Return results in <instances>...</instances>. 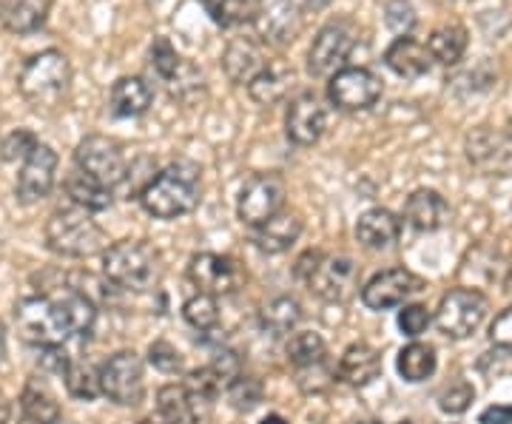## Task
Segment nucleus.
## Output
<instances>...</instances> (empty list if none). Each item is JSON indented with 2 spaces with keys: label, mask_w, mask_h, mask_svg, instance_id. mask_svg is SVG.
<instances>
[{
  "label": "nucleus",
  "mask_w": 512,
  "mask_h": 424,
  "mask_svg": "<svg viewBox=\"0 0 512 424\" xmlns=\"http://www.w3.org/2000/svg\"><path fill=\"white\" fill-rule=\"evenodd\" d=\"M202 200V171L191 160H177L143 188L140 203L157 220H177L191 214Z\"/></svg>",
  "instance_id": "nucleus-1"
},
{
  "label": "nucleus",
  "mask_w": 512,
  "mask_h": 424,
  "mask_svg": "<svg viewBox=\"0 0 512 424\" xmlns=\"http://www.w3.org/2000/svg\"><path fill=\"white\" fill-rule=\"evenodd\" d=\"M103 277L117 291L146 294L163 279V259L148 242H114L103 251Z\"/></svg>",
  "instance_id": "nucleus-2"
},
{
  "label": "nucleus",
  "mask_w": 512,
  "mask_h": 424,
  "mask_svg": "<svg viewBox=\"0 0 512 424\" xmlns=\"http://www.w3.org/2000/svg\"><path fill=\"white\" fill-rule=\"evenodd\" d=\"M72 86V63L60 49H46L29 57L18 74L20 97L32 109H55Z\"/></svg>",
  "instance_id": "nucleus-3"
},
{
  "label": "nucleus",
  "mask_w": 512,
  "mask_h": 424,
  "mask_svg": "<svg viewBox=\"0 0 512 424\" xmlns=\"http://www.w3.org/2000/svg\"><path fill=\"white\" fill-rule=\"evenodd\" d=\"M43 237H46L49 251H55L57 257L86 259L94 257V254H103L109 248L106 231L83 208H60V211H55L46 220Z\"/></svg>",
  "instance_id": "nucleus-4"
},
{
  "label": "nucleus",
  "mask_w": 512,
  "mask_h": 424,
  "mask_svg": "<svg viewBox=\"0 0 512 424\" xmlns=\"http://www.w3.org/2000/svg\"><path fill=\"white\" fill-rule=\"evenodd\" d=\"M15 325L20 339L35 348H55L69 339V328L63 322L60 305L52 296H23L15 305Z\"/></svg>",
  "instance_id": "nucleus-5"
},
{
  "label": "nucleus",
  "mask_w": 512,
  "mask_h": 424,
  "mask_svg": "<svg viewBox=\"0 0 512 424\" xmlns=\"http://www.w3.org/2000/svg\"><path fill=\"white\" fill-rule=\"evenodd\" d=\"M74 168H80L83 174H89L92 180L114 191L126 183L131 163H128L126 148L114 137L92 134V137L80 140V146L74 151Z\"/></svg>",
  "instance_id": "nucleus-6"
},
{
  "label": "nucleus",
  "mask_w": 512,
  "mask_h": 424,
  "mask_svg": "<svg viewBox=\"0 0 512 424\" xmlns=\"http://www.w3.org/2000/svg\"><path fill=\"white\" fill-rule=\"evenodd\" d=\"M490 302L487 296L476 288H453L441 296L439 308H436V328L447 339H467L481 328V322L487 319Z\"/></svg>",
  "instance_id": "nucleus-7"
},
{
  "label": "nucleus",
  "mask_w": 512,
  "mask_h": 424,
  "mask_svg": "<svg viewBox=\"0 0 512 424\" xmlns=\"http://www.w3.org/2000/svg\"><path fill=\"white\" fill-rule=\"evenodd\" d=\"M103 396L123 407H137L146 396V370L134 351H117L100 365Z\"/></svg>",
  "instance_id": "nucleus-8"
},
{
  "label": "nucleus",
  "mask_w": 512,
  "mask_h": 424,
  "mask_svg": "<svg viewBox=\"0 0 512 424\" xmlns=\"http://www.w3.org/2000/svg\"><path fill=\"white\" fill-rule=\"evenodd\" d=\"M356 46V29L350 20H330L319 29L308 49V72L313 77H333L345 69L350 52Z\"/></svg>",
  "instance_id": "nucleus-9"
},
{
  "label": "nucleus",
  "mask_w": 512,
  "mask_h": 424,
  "mask_svg": "<svg viewBox=\"0 0 512 424\" xmlns=\"http://www.w3.org/2000/svg\"><path fill=\"white\" fill-rule=\"evenodd\" d=\"M359 282H362V271H359V265L353 259L345 257V254H333V257L322 254L316 271H313L305 285L322 302L345 305V302H350L353 296L359 294Z\"/></svg>",
  "instance_id": "nucleus-10"
},
{
  "label": "nucleus",
  "mask_w": 512,
  "mask_h": 424,
  "mask_svg": "<svg viewBox=\"0 0 512 424\" xmlns=\"http://www.w3.org/2000/svg\"><path fill=\"white\" fill-rule=\"evenodd\" d=\"M285 197H288V188H285V180L279 174H254L239 191V220L251 228H259L262 222H268L282 211Z\"/></svg>",
  "instance_id": "nucleus-11"
},
{
  "label": "nucleus",
  "mask_w": 512,
  "mask_h": 424,
  "mask_svg": "<svg viewBox=\"0 0 512 424\" xmlns=\"http://www.w3.org/2000/svg\"><path fill=\"white\" fill-rule=\"evenodd\" d=\"M188 279L194 282L197 294L231 296L242 288L245 274H242L237 259L202 251V254H194L188 262Z\"/></svg>",
  "instance_id": "nucleus-12"
},
{
  "label": "nucleus",
  "mask_w": 512,
  "mask_h": 424,
  "mask_svg": "<svg viewBox=\"0 0 512 424\" xmlns=\"http://www.w3.org/2000/svg\"><path fill=\"white\" fill-rule=\"evenodd\" d=\"M328 97L336 109L342 111H367L373 109L382 97V80L370 69L362 66H345L333 74L328 83Z\"/></svg>",
  "instance_id": "nucleus-13"
},
{
  "label": "nucleus",
  "mask_w": 512,
  "mask_h": 424,
  "mask_svg": "<svg viewBox=\"0 0 512 424\" xmlns=\"http://www.w3.org/2000/svg\"><path fill=\"white\" fill-rule=\"evenodd\" d=\"M421 291H424V279L419 274H413L407 268H387V271H379L362 288V302L370 311H390Z\"/></svg>",
  "instance_id": "nucleus-14"
},
{
  "label": "nucleus",
  "mask_w": 512,
  "mask_h": 424,
  "mask_svg": "<svg viewBox=\"0 0 512 424\" xmlns=\"http://www.w3.org/2000/svg\"><path fill=\"white\" fill-rule=\"evenodd\" d=\"M57 151L46 143L35 148V154L20 166L18 183H15V194L23 205H35L46 200L55 188L57 177Z\"/></svg>",
  "instance_id": "nucleus-15"
},
{
  "label": "nucleus",
  "mask_w": 512,
  "mask_h": 424,
  "mask_svg": "<svg viewBox=\"0 0 512 424\" xmlns=\"http://www.w3.org/2000/svg\"><path fill=\"white\" fill-rule=\"evenodd\" d=\"M302 26L299 3L296 0H259L256 3L254 29L262 43L285 46L291 43Z\"/></svg>",
  "instance_id": "nucleus-16"
},
{
  "label": "nucleus",
  "mask_w": 512,
  "mask_h": 424,
  "mask_svg": "<svg viewBox=\"0 0 512 424\" xmlns=\"http://www.w3.org/2000/svg\"><path fill=\"white\" fill-rule=\"evenodd\" d=\"M325 129H328V106L311 92L293 97L288 114H285L288 140L296 146H313L322 140Z\"/></svg>",
  "instance_id": "nucleus-17"
},
{
  "label": "nucleus",
  "mask_w": 512,
  "mask_h": 424,
  "mask_svg": "<svg viewBox=\"0 0 512 424\" xmlns=\"http://www.w3.org/2000/svg\"><path fill=\"white\" fill-rule=\"evenodd\" d=\"M467 160L484 174H507L512 168V146L504 134L478 129L467 137Z\"/></svg>",
  "instance_id": "nucleus-18"
},
{
  "label": "nucleus",
  "mask_w": 512,
  "mask_h": 424,
  "mask_svg": "<svg viewBox=\"0 0 512 424\" xmlns=\"http://www.w3.org/2000/svg\"><path fill=\"white\" fill-rule=\"evenodd\" d=\"M265 66H268V60L262 55L259 43L251 37L231 40L222 52V72L228 74V80L237 86H251L256 77L265 72Z\"/></svg>",
  "instance_id": "nucleus-19"
},
{
  "label": "nucleus",
  "mask_w": 512,
  "mask_h": 424,
  "mask_svg": "<svg viewBox=\"0 0 512 424\" xmlns=\"http://www.w3.org/2000/svg\"><path fill=\"white\" fill-rule=\"evenodd\" d=\"M453 217L450 211V203L441 197L439 191L433 188H419L407 197L404 203V220L407 225H413L421 234H433V231H441L447 222Z\"/></svg>",
  "instance_id": "nucleus-20"
},
{
  "label": "nucleus",
  "mask_w": 512,
  "mask_h": 424,
  "mask_svg": "<svg viewBox=\"0 0 512 424\" xmlns=\"http://www.w3.org/2000/svg\"><path fill=\"white\" fill-rule=\"evenodd\" d=\"M302 231H305V222L299 214H293V211H279L276 217H271L268 222H262L259 228H254V234H251V240L254 245L262 251V254H285V251H291L293 245L299 242L302 237Z\"/></svg>",
  "instance_id": "nucleus-21"
},
{
  "label": "nucleus",
  "mask_w": 512,
  "mask_h": 424,
  "mask_svg": "<svg viewBox=\"0 0 512 424\" xmlns=\"http://www.w3.org/2000/svg\"><path fill=\"white\" fill-rule=\"evenodd\" d=\"M402 237V220L387 208H370L356 220V240L367 251H384L393 248Z\"/></svg>",
  "instance_id": "nucleus-22"
},
{
  "label": "nucleus",
  "mask_w": 512,
  "mask_h": 424,
  "mask_svg": "<svg viewBox=\"0 0 512 424\" xmlns=\"http://www.w3.org/2000/svg\"><path fill=\"white\" fill-rule=\"evenodd\" d=\"M336 373L350 388H367L382 373V353L376 351L373 345H367V342H356L342 353Z\"/></svg>",
  "instance_id": "nucleus-23"
},
{
  "label": "nucleus",
  "mask_w": 512,
  "mask_h": 424,
  "mask_svg": "<svg viewBox=\"0 0 512 424\" xmlns=\"http://www.w3.org/2000/svg\"><path fill=\"white\" fill-rule=\"evenodd\" d=\"M154 103V89L148 86L143 77L126 74L120 80H114L109 92V109L114 117L126 120V117H140L146 114Z\"/></svg>",
  "instance_id": "nucleus-24"
},
{
  "label": "nucleus",
  "mask_w": 512,
  "mask_h": 424,
  "mask_svg": "<svg viewBox=\"0 0 512 424\" xmlns=\"http://www.w3.org/2000/svg\"><path fill=\"white\" fill-rule=\"evenodd\" d=\"M384 63L387 69L399 77H407V80H416L421 74L430 72L433 66V57H430V49L419 43L416 37H396L387 52H384Z\"/></svg>",
  "instance_id": "nucleus-25"
},
{
  "label": "nucleus",
  "mask_w": 512,
  "mask_h": 424,
  "mask_svg": "<svg viewBox=\"0 0 512 424\" xmlns=\"http://www.w3.org/2000/svg\"><path fill=\"white\" fill-rule=\"evenodd\" d=\"M63 191L72 200L74 208H83V211H106L114 203V191L92 180L89 174H83L80 168H74V171L66 174Z\"/></svg>",
  "instance_id": "nucleus-26"
},
{
  "label": "nucleus",
  "mask_w": 512,
  "mask_h": 424,
  "mask_svg": "<svg viewBox=\"0 0 512 424\" xmlns=\"http://www.w3.org/2000/svg\"><path fill=\"white\" fill-rule=\"evenodd\" d=\"M302 322V305L296 296L279 294L274 299H268L262 308H259V325L262 331L271 333V336H291Z\"/></svg>",
  "instance_id": "nucleus-27"
},
{
  "label": "nucleus",
  "mask_w": 512,
  "mask_h": 424,
  "mask_svg": "<svg viewBox=\"0 0 512 424\" xmlns=\"http://www.w3.org/2000/svg\"><path fill=\"white\" fill-rule=\"evenodd\" d=\"M18 407L29 424H60V419H63L55 393L46 388V382H40V379L26 382Z\"/></svg>",
  "instance_id": "nucleus-28"
},
{
  "label": "nucleus",
  "mask_w": 512,
  "mask_h": 424,
  "mask_svg": "<svg viewBox=\"0 0 512 424\" xmlns=\"http://www.w3.org/2000/svg\"><path fill=\"white\" fill-rule=\"evenodd\" d=\"M49 18V0H3L0 20L12 35H32Z\"/></svg>",
  "instance_id": "nucleus-29"
},
{
  "label": "nucleus",
  "mask_w": 512,
  "mask_h": 424,
  "mask_svg": "<svg viewBox=\"0 0 512 424\" xmlns=\"http://www.w3.org/2000/svg\"><path fill=\"white\" fill-rule=\"evenodd\" d=\"M467 43H470V35L461 23H444L439 29H433L427 49H430V57L441 66H456L467 52Z\"/></svg>",
  "instance_id": "nucleus-30"
},
{
  "label": "nucleus",
  "mask_w": 512,
  "mask_h": 424,
  "mask_svg": "<svg viewBox=\"0 0 512 424\" xmlns=\"http://www.w3.org/2000/svg\"><path fill=\"white\" fill-rule=\"evenodd\" d=\"M396 368H399V376H402L404 382L419 385L424 379H430L436 373V368H439L436 348L433 345H424V342H410L407 348L399 351Z\"/></svg>",
  "instance_id": "nucleus-31"
},
{
  "label": "nucleus",
  "mask_w": 512,
  "mask_h": 424,
  "mask_svg": "<svg viewBox=\"0 0 512 424\" xmlns=\"http://www.w3.org/2000/svg\"><path fill=\"white\" fill-rule=\"evenodd\" d=\"M293 72L282 63H268L265 72L256 77L254 83L248 86V94L251 100L259 103V106H276L279 100H285V94L291 89Z\"/></svg>",
  "instance_id": "nucleus-32"
},
{
  "label": "nucleus",
  "mask_w": 512,
  "mask_h": 424,
  "mask_svg": "<svg viewBox=\"0 0 512 424\" xmlns=\"http://www.w3.org/2000/svg\"><path fill=\"white\" fill-rule=\"evenodd\" d=\"M285 356L296 370L313 368V365L328 362V345H325V339L319 333L296 331L285 345Z\"/></svg>",
  "instance_id": "nucleus-33"
},
{
  "label": "nucleus",
  "mask_w": 512,
  "mask_h": 424,
  "mask_svg": "<svg viewBox=\"0 0 512 424\" xmlns=\"http://www.w3.org/2000/svg\"><path fill=\"white\" fill-rule=\"evenodd\" d=\"M256 3L259 0H202L205 15L214 20L222 29H234L242 23H254Z\"/></svg>",
  "instance_id": "nucleus-34"
},
{
  "label": "nucleus",
  "mask_w": 512,
  "mask_h": 424,
  "mask_svg": "<svg viewBox=\"0 0 512 424\" xmlns=\"http://www.w3.org/2000/svg\"><path fill=\"white\" fill-rule=\"evenodd\" d=\"M66 382V390L74 399H83V402H94L97 396H103V388H100V370L89 365L86 359H72V365L63 376Z\"/></svg>",
  "instance_id": "nucleus-35"
},
{
  "label": "nucleus",
  "mask_w": 512,
  "mask_h": 424,
  "mask_svg": "<svg viewBox=\"0 0 512 424\" xmlns=\"http://www.w3.org/2000/svg\"><path fill=\"white\" fill-rule=\"evenodd\" d=\"M183 319L200 333L217 331L220 325V305H217V296L208 294H194L185 299L183 305Z\"/></svg>",
  "instance_id": "nucleus-36"
},
{
  "label": "nucleus",
  "mask_w": 512,
  "mask_h": 424,
  "mask_svg": "<svg viewBox=\"0 0 512 424\" xmlns=\"http://www.w3.org/2000/svg\"><path fill=\"white\" fill-rule=\"evenodd\" d=\"M157 410L180 424H191V402L185 385H165L157 393Z\"/></svg>",
  "instance_id": "nucleus-37"
},
{
  "label": "nucleus",
  "mask_w": 512,
  "mask_h": 424,
  "mask_svg": "<svg viewBox=\"0 0 512 424\" xmlns=\"http://www.w3.org/2000/svg\"><path fill=\"white\" fill-rule=\"evenodd\" d=\"M262 396H265L262 382H259L256 376H245V373L228 388V402H231V407L239 410V413H251V410H256V407L262 405Z\"/></svg>",
  "instance_id": "nucleus-38"
},
{
  "label": "nucleus",
  "mask_w": 512,
  "mask_h": 424,
  "mask_svg": "<svg viewBox=\"0 0 512 424\" xmlns=\"http://www.w3.org/2000/svg\"><path fill=\"white\" fill-rule=\"evenodd\" d=\"M37 146H40V140H37L35 131L15 129L3 137V143H0V157H3L6 163H26V160L35 154Z\"/></svg>",
  "instance_id": "nucleus-39"
},
{
  "label": "nucleus",
  "mask_w": 512,
  "mask_h": 424,
  "mask_svg": "<svg viewBox=\"0 0 512 424\" xmlns=\"http://www.w3.org/2000/svg\"><path fill=\"white\" fill-rule=\"evenodd\" d=\"M205 368L211 370V376L217 379V385L222 388V393H228V388H231L239 376L245 373V370H242V359H239V353L231 351V348H220Z\"/></svg>",
  "instance_id": "nucleus-40"
},
{
  "label": "nucleus",
  "mask_w": 512,
  "mask_h": 424,
  "mask_svg": "<svg viewBox=\"0 0 512 424\" xmlns=\"http://www.w3.org/2000/svg\"><path fill=\"white\" fill-rule=\"evenodd\" d=\"M165 86H168V92L174 100H183V103H194L197 97L202 94V74L191 66V63H185L177 69V74L171 77V80H165Z\"/></svg>",
  "instance_id": "nucleus-41"
},
{
  "label": "nucleus",
  "mask_w": 512,
  "mask_h": 424,
  "mask_svg": "<svg viewBox=\"0 0 512 424\" xmlns=\"http://www.w3.org/2000/svg\"><path fill=\"white\" fill-rule=\"evenodd\" d=\"M148 60H151V69L160 74L163 80H171L177 69L183 66V57L177 55V49L171 46L168 37H154L151 49H148Z\"/></svg>",
  "instance_id": "nucleus-42"
},
{
  "label": "nucleus",
  "mask_w": 512,
  "mask_h": 424,
  "mask_svg": "<svg viewBox=\"0 0 512 424\" xmlns=\"http://www.w3.org/2000/svg\"><path fill=\"white\" fill-rule=\"evenodd\" d=\"M148 365L157 368L160 373H168V376H177V373L185 370L183 353L177 351L171 342H165V339H157V342L148 345Z\"/></svg>",
  "instance_id": "nucleus-43"
},
{
  "label": "nucleus",
  "mask_w": 512,
  "mask_h": 424,
  "mask_svg": "<svg viewBox=\"0 0 512 424\" xmlns=\"http://www.w3.org/2000/svg\"><path fill=\"white\" fill-rule=\"evenodd\" d=\"M473 399H476V388L470 382L458 379L450 388L441 390L439 407L441 413H447V416H461V413H467V407L473 405Z\"/></svg>",
  "instance_id": "nucleus-44"
},
{
  "label": "nucleus",
  "mask_w": 512,
  "mask_h": 424,
  "mask_svg": "<svg viewBox=\"0 0 512 424\" xmlns=\"http://www.w3.org/2000/svg\"><path fill=\"white\" fill-rule=\"evenodd\" d=\"M416 9L410 0H387L384 3V23L390 26V32L399 37H407L416 29Z\"/></svg>",
  "instance_id": "nucleus-45"
},
{
  "label": "nucleus",
  "mask_w": 512,
  "mask_h": 424,
  "mask_svg": "<svg viewBox=\"0 0 512 424\" xmlns=\"http://www.w3.org/2000/svg\"><path fill=\"white\" fill-rule=\"evenodd\" d=\"M430 322H433V314L424 305H404L399 311V328L410 339H419L421 333L430 328Z\"/></svg>",
  "instance_id": "nucleus-46"
},
{
  "label": "nucleus",
  "mask_w": 512,
  "mask_h": 424,
  "mask_svg": "<svg viewBox=\"0 0 512 424\" xmlns=\"http://www.w3.org/2000/svg\"><path fill=\"white\" fill-rule=\"evenodd\" d=\"M330 376H333V370L328 368V362H322V365H313V368L296 370V385L305 393H319V390H325L330 385Z\"/></svg>",
  "instance_id": "nucleus-47"
},
{
  "label": "nucleus",
  "mask_w": 512,
  "mask_h": 424,
  "mask_svg": "<svg viewBox=\"0 0 512 424\" xmlns=\"http://www.w3.org/2000/svg\"><path fill=\"white\" fill-rule=\"evenodd\" d=\"M490 342L501 351H512V305L495 316L490 325Z\"/></svg>",
  "instance_id": "nucleus-48"
},
{
  "label": "nucleus",
  "mask_w": 512,
  "mask_h": 424,
  "mask_svg": "<svg viewBox=\"0 0 512 424\" xmlns=\"http://www.w3.org/2000/svg\"><path fill=\"white\" fill-rule=\"evenodd\" d=\"M43 356H40V370L43 373H55V376H66V370L72 365V356L63 351V345H55V348H40Z\"/></svg>",
  "instance_id": "nucleus-49"
},
{
  "label": "nucleus",
  "mask_w": 512,
  "mask_h": 424,
  "mask_svg": "<svg viewBox=\"0 0 512 424\" xmlns=\"http://www.w3.org/2000/svg\"><path fill=\"white\" fill-rule=\"evenodd\" d=\"M319 259H322V251H308V254H302V257L296 259V265H293L296 279L299 282H308L313 271H316V265H319Z\"/></svg>",
  "instance_id": "nucleus-50"
},
{
  "label": "nucleus",
  "mask_w": 512,
  "mask_h": 424,
  "mask_svg": "<svg viewBox=\"0 0 512 424\" xmlns=\"http://www.w3.org/2000/svg\"><path fill=\"white\" fill-rule=\"evenodd\" d=\"M481 424H512V407L495 405L481 413Z\"/></svg>",
  "instance_id": "nucleus-51"
},
{
  "label": "nucleus",
  "mask_w": 512,
  "mask_h": 424,
  "mask_svg": "<svg viewBox=\"0 0 512 424\" xmlns=\"http://www.w3.org/2000/svg\"><path fill=\"white\" fill-rule=\"evenodd\" d=\"M12 416H15V405L0 393V424H9L12 422Z\"/></svg>",
  "instance_id": "nucleus-52"
},
{
  "label": "nucleus",
  "mask_w": 512,
  "mask_h": 424,
  "mask_svg": "<svg viewBox=\"0 0 512 424\" xmlns=\"http://www.w3.org/2000/svg\"><path fill=\"white\" fill-rule=\"evenodd\" d=\"M140 424H180V422H174V419L163 416L160 410H154V413H151V416H146V419H143Z\"/></svg>",
  "instance_id": "nucleus-53"
},
{
  "label": "nucleus",
  "mask_w": 512,
  "mask_h": 424,
  "mask_svg": "<svg viewBox=\"0 0 512 424\" xmlns=\"http://www.w3.org/2000/svg\"><path fill=\"white\" fill-rule=\"evenodd\" d=\"M6 351H9V345H6V325L0 322V365L6 362Z\"/></svg>",
  "instance_id": "nucleus-54"
},
{
  "label": "nucleus",
  "mask_w": 512,
  "mask_h": 424,
  "mask_svg": "<svg viewBox=\"0 0 512 424\" xmlns=\"http://www.w3.org/2000/svg\"><path fill=\"white\" fill-rule=\"evenodd\" d=\"M330 0H302V6L305 9H313V12H319V9H325Z\"/></svg>",
  "instance_id": "nucleus-55"
},
{
  "label": "nucleus",
  "mask_w": 512,
  "mask_h": 424,
  "mask_svg": "<svg viewBox=\"0 0 512 424\" xmlns=\"http://www.w3.org/2000/svg\"><path fill=\"white\" fill-rule=\"evenodd\" d=\"M259 424H288V422H285L282 416H276V413H271V416H265V419H262V422H259Z\"/></svg>",
  "instance_id": "nucleus-56"
},
{
  "label": "nucleus",
  "mask_w": 512,
  "mask_h": 424,
  "mask_svg": "<svg viewBox=\"0 0 512 424\" xmlns=\"http://www.w3.org/2000/svg\"><path fill=\"white\" fill-rule=\"evenodd\" d=\"M504 291H507V294H512V265L507 268V277H504Z\"/></svg>",
  "instance_id": "nucleus-57"
},
{
  "label": "nucleus",
  "mask_w": 512,
  "mask_h": 424,
  "mask_svg": "<svg viewBox=\"0 0 512 424\" xmlns=\"http://www.w3.org/2000/svg\"><path fill=\"white\" fill-rule=\"evenodd\" d=\"M359 424H384V422H359ZM402 424H407V422H402Z\"/></svg>",
  "instance_id": "nucleus-58"
},
{
  "label": "nucleus",
  "mask_w": 512,
  "mask_h": 424,
  "mask_svg": "<svg viewBox=\"0 0 512 424\" xmlns=\"http://www.w3.org/2000/svg\"><path fill=\"white\" fill-rule=\"evenodd\" d=\"M510 134H512V120H510Z\"/></svg>",
  "instance_id": "nucleus-59"
}]
</instances>
